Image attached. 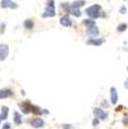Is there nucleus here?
Listing matches in <instances>:
<instances>
[{"label": "nucleus", "instance_id": "nucleus-3", "mask_svg": "<svg viewBox=\"0 0 128 129\" xmlns=\"http://www.w3.org/2000/svg\"><path fill=\"white\" fill-rule=\"evenodd\" d=\"M0 7L3 9H6V8H11V9H17L19 5L16 3H14L13 0H1L0 1Z\"/></svg>", "mask_w": 128, "mask_h": 129}, {"label": "nucleus", "instance_id": "nucleus-14", "mask_svg": "<svg viewBox=\"0 0 128 129\" xmlns=\"http://www.w3.org/2000/svg\"><path fill=\"white\" fill-rule=\"evenodd\" d=\"M8 113H9V107H8V106H3V107H1V114H0V119H1V121L7 120Z\"/></svg>", "mask_w": 128, "mask_h": 129}, {"label": "nucleus", "instance_id": "nucleus-30", "mask_svg": "<svg viewBox=\"0 0 128 129\" xmlns=\"http://www.w3.org/2000/svg\"><path fill=\"white\" fill-rule=\"evenodd\" d=\"M0 124H1V119H0Z\"/></svg>", "mask_w": 128, "mask_h": 129}, {"label": "nucleus", "instance_id": "nucleus-5", "mask_svg": "<svg viewBox=\"0 0 128 129\" xmlns=\"http://www.w3.org/2000/svg\"><path fill=\"white\" fill-rule=\"evenodd\" d=\"M87 35L90 38H97L99 35V29L96 24L95 25H90V27H87Z\"/></svg>", "mask_w": 128, "mask_h": 129}, {"label": "nucleus", "instance_id": "nucleus-19", "mask_svg": "<svg viewBox=\"0 0 128 129\" xmlns=\"http://www.w3.org/2000/svg\"><path fill=\"white\" fill-rule=\"evenodd\" d=\"M70 13H72L73 16H75V17H80V16L82 15V12H81L80 9H76V8H73V9H70Z\"/></svg>", "mask_w": 128, "mask_h": 129}, {"label": "nucleus", "instance_id": "nucleus-13", "mask_svg": "<svg viewBox=\"0 0 128 129\" xmlns=\"http://www.w3.org/2000/svg\"><path fill=\"white\" fill-rule=\"evenodd\" d=\"M13 120H14V123L16 124V126H20V124H22V114L20 112H17V111H15L14 112V118H13Z\"/></svg>", "mask_w": 128, "mask_h": 129}, {"label": "nucleus", "instance_id": "nucleus-17", "mask_svg": "<svg viewBox=\"0 0 128 129\" xmlns=\"http://www.w3.org/2000/svg\"><path fill=\"white\" fill-rule=\"evenodd\" d=\"M31 113H34V114H37V115H42V110H40L39 106H37V105H31Z\"/></svg>", "mask_w": 128, "mask_h": 129}, {"label": "nucleus", "instance_id": "nucleus-1", "mask_svg": "<svg viewBox=\"0 0 128 129\" xmlns=\"http://www.w3.org/2000/svg\"><path fill=\"white\" fill-rule=\"evenodd\" d=\"M85 14L89 16V19L91 20H96L99 19L100 16H103L104 14L101 13V6L98 4H95V5H91L90 7H88L85 9Z\"/></svg>", "mask_w": 128, "mask_h": 129}, {"label": "nucleus", "instance_id": "nucleus-10", "mask_svg": "<svg viewBox=\"0 0 128 129\" xmlns=\"http://www.w3.org/2000/svg\"><path fill=\"white\" fill-rule=\"evenodd\" d=\"M30 124L34 128H42V127H44L45 122L40 118H35V119H32V120H30Z\"/></svg>", "mask_w": 128, "mask_h": 129}, {"label": "nucleus", "instance_id": "nucleus-9", "mask_svg": "<svg viewBox=\"0 0 128 129\" xmlns=\"http://www.w3.org/2000/svg\"><path fill=\"white\" fill-rule=\"evenodd\" d=\"M105 43L104 38H89L87 40V44L88 45H92V46H100L101 44Z\"/></svg>", "mask_w": 128, "mask_h": 129}, {"label": "nucleus", "instance_id": "nucleus-24", "mask_svg": "<svg viewBox=\"0 0 128 129\" xmlns=\"http://www.w3.org/2000/svg\"><path fill=\"white\" fill-rule=\"evenodd\" d=\"M11 123L9 122H5V123L3 124V127H1V129H11Z\"/></svg>", "mask_w": 128, "mask_h": 129}, {"label": "nucleus", "instance_id": "nucleus-29", "mask_svg": "<svg viewBox=\"0 0 128 129\" xmlns=\"http://www.w3.org/2000/svg\"><path fill=\"white\" fill-rule=\"evenodd\" d=\"M123 123H125V126H127V118H125L123 119V121H122Z\"/></svg>", "mask_w": 128, "mask_h": 129}, {"label": "nucleus", "instance_id": "nucleus-22", "mask_svg": "<svg viewBox=\"0 0 128 129\" xmlns=\"http://www.w3.org/2000/svg\"><path fill=\"white\" fill-rule=\"evenodd\" d=\"M5 30H6V23L5 22H1L0 23V35H3L4 32H5Z\"/></svg>", "mask_w": 128, "mask_h": 129}, {"label": "nucleus", "instance_id": "nucleus-8", "mask_svg": "<svg viewBox=\"0 0 128 129\" xmlns=\"http://www.w3.org/2000/svg\"><path fill=\"white\" fill-rule=\"evenodd\" d=\"M110 94H111V104L115 105L119 100V96H118V91H117V88L115 86H111L110 89Z\"/></svg>", "mask_w": 128, "mask_h": 129}, {"label": "nucleus", "instance_id": "nucleus-28", "mask_svg": "<svg viewBox=\"0 0 128 129\" xmlns=\"http://www.w3.org/2000/svg\"><path fill=\"white\" fill-rule=\"evenodd\" d=\"M121 110H123V106H118V107L115 108V111H117V112H120Z\"/></svg>", "mask_w": 128, "mask_h": 129}, {"label": "nucleus", "instance_id": "nucleus-27", "mask_svg": "<svg viewBox=\"0 0 128 129\" xmlns=\"http://www.w3.org/2000/svg\"><path fill=\"white\" fill-rule=\"evenodd\" d=\"M98 124H99V120L97 118H95L93 119V121H92V126L95 127V126H98Z\"/></svg>", "mask_w": 128, "mask_h": 129}, {"label": "nucleus", "instance_id": "nucleus-4", "mask_svg": "<svg viewBox=\"0 0 128 129\" xmlns=\"http://www.w3.org/2000/svg\"><path fill=\"white\" fill-rule=\"evenodd\" d=\"M93 115H95V118H97L98 120H106L107 119V113L105 112L103 108L100 107H96L93 108Z\"/></svg>", "mask_w": 128, "mask_h": 129}, {"label": "nucleus", "instance_id": "nucleus-26", "mask_svg": "<svg viewBox=\"0 0 128 129\" xmlns=\"http://www.w3.org/2000/svg\"><path fill=\"white\" fill-rule=\"evenodd\" d=\"M119 12H120V14H126V13H127V8H126L125 6H122V7L120 8V11H119Z\"/></svg>", "mask_w": 128, "mask_h": 129}, {"label": "nucleus", "instance_id": "nucleus-6", "mask_svg": "<svg viewBox=\"0 0 128 129\" xmlns=\"http://www.w3.org/2000/svg\"><path fill=\"white\" fill-rule=\"evenodd\" d=\"M8 53H9V47L7 44H0V61L7 59Z\"/></svg>", "mask_w": 128, "mask_h": 129}, {"label": "nucleus", "instance_id": "nucleus-11", "mask_svg": "<svg viewBox=\"0 0 128 129\" xmlns=\"http://www.w3.org/2000/svg\"><path fill=\"white\" fill-rule=\"evenodd\" d=\"M60 24H61L62 27H72L73 21H72V19L69 17V15H68V14L64 15L61 19H60Z\"/></svg>", "mask_w": 128, "mask_h": 129}, {"label": "nucleus", "instance_id": "nucleus-12", "mask_svg": "<svg viewBox=\"0 0 128 129\" xmlns=\"http://www.w3.org/2000/svg\"><path fill=\"white\" fill-rule=\"evenodd\" d=\"M14 94V92L12 91L11 89H0V99H6V98H9Z\"/></svg>", "mask_w": 128, "mask_h": 129}, {"label": "nucleus", "instance_id": "nucleus-21", "mask_svg": "<svg viewBox=\"0 0 128 129\" xmlns=\"http://www.w3.org/2000/svg\"><path fill=\"white\" fill-rule=\"evenodd\" d=\"M61 6H62V8H64V11L66 12V13H70V4L64 3V4H61Z\"/></svg>", "mask_w": 128, "mask_h": 129}, {"label": "nucleus", "instance_id": "nucleus-25", "mask_svg": "<svg viewBox=\"0 0 128 129\" xmlns=\"http://www.w3.org/2000/svg\"><path fill=\"white\" fill-rule=\"evenodd\" d=\"M61 128L62 129H73V127H72V124H68V123H64L61 126Z\"/></svg>", "mask_w": 128, "mask_h": 129}, {"label": "nucleus", "instance_id": "nucleus-2", "mask_svg": "<svg viewBox=\"0 0 128 129\" xmlns=\"http://www.w3.org/2000/svg\"><path fill=\"white\" fill-rule=\"evenodd\" d=\"M56 5H54V0H47L46 3V7L44 13L42 14L43 19H46V17H54L56 16Z\"/></svg>", "mask_w": 128, "mask_h": 129}, {"label": "nucleus", "instance_id": "nucleus-15", "mask_svg": "<svg viewBox=\"0 0 128 129\" xmlns=\"http://www.w3.org/2000/svg\"><path fill=\"white\" fill-rule=\"evenodd\" d=\"M85 5V1L84 0H75L74 3L70 4V9H73V8H76V9H80L82 6Z\"/></svg>", "mask_w": 128, "mask_h": 129}, {"label": "nucleus", "instance_id": "nucleus-7", "mask_svg": "<svg viewBox=\"0 0 128 129\" xmlns=\"http://www.w3.org/2000/svg\"><path fill=\"white\" fill-rule=\"evenodd\" d=\"M31 103L29 100H25V102H22L19 104V106L21 107V111L23 114H29L31 112Z\"/></svg>", "mask_w": 128, "mask_h": 129}, {"label": "nucleus", "instance_id": "nucleus-20", "mask_svg": "<svg viewBox=\"0 0 128 129\" xmlns=\"http://www.w3.org/2000/svg\"><path fill=\"white\" fill-rule=\"evenodd\" d=\"M83 24L84 25H87V27H90V25H95L96 24V22H95V20H91V19H87L83 21Z\"/></svg>", "mask_w": 128, "mask_h": 129}, {"label": "nucleus", "instance_id": "nucleus-23", "mask_svg": "<svg viewBox=\"0 0 128 129\" xmlns=\"http://www.w3.org/2000/svg\"><path fill=\"white\" fill-rule=\"evenodd\" d=\"M100 106H101V107H103V108H107V107H109V106H110V104H109V102H107L106 99H104V100H103V102L100 103Z\"/></svg>", "mask_w": 128, "mask_h": 129}, {"label": "nucleus", "instance_id": "nucleus-16", "mask_svg": "<svg viewBox=\"0 0 128 129\" xmlns=\"http://www.w3.org/2000/svg\"><path fill=\"white\" fill-rule=\"evenodd\" d=\"M23 27L27 30H32L34 27H35V23H34V21L31 19H27V20H24V22H23Z\"/></svg>", "mask_w": 128, "mask_h": 129}, {"label": "nucleus", "instance_id": "nucleus-18", "mask_svg": "<svg viewBox=\"0 0 128 129\" xmlns=\"http://www.w3.org/2000/svg\"><path fill=\"white\" fill-rule=\"evenodd\" d=\"M126 30H127V23H121V24H119L117 28L118 32H123V31H126Z\"/></svg>", "mask_w": 128, "mask_h": 129}]
</instances>
